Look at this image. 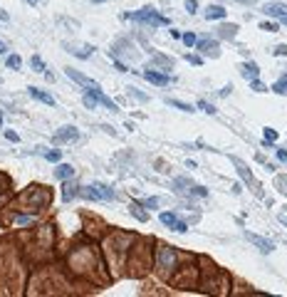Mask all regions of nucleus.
<instances>
[{
  "label": "nucleus",
  "instance_id": "1",
  "mask_svg": "<svg viewBox=\"0 0 287 297\" xmlns=\"http://www.w3.org/2000/svg\"><path fill=\"white\" fill-rule=\"evenodd\" d=\"M129 20H136V22H146V25H169V18H163V15H158V13H154L151 8H144V10H139V13H132V15H127Z\"/></svg>",
  "mask_w": 287,
  "mask_h": 297
},
{
  "label": "nucleus",
  "instance_id": "2",
  "mask_svg": "<svg viewBox=\"0 0 287 297\" xmlns=\"http://www.w3.org/2000/svg\"><path fill=\"white\" fill-rule=\"evenodd\" d=\"M156 265H158L161 270L176 268V250H171L169 245H158V248H156Z\"/></svg>",
  "mask_w": 287,
  "mask_h": 297
},
{
  "label": "nucleus",
  "instance_id": "3",
  "mask_svg": "<svg viewBox=\"0 0 287 297\" xmlns=\"http://www.w3.org/2000/svg\"><path fill=\"white\" fill-rule=\"evenodd\" d=\"M87 198H97V201H114V191L107 189L104 183H94V186H87V191H85Z\"/></svg>",
  "mask_w": 287,
  "mask_h": 297
},
{
  "label": "nucleus",
  "instance_id": "4",
  "mask_svg": "<svg viewBox=\"0 0 287 297\" xmlns=\"http://www.w3.org/2000/svg\"><path fill=\"white\" fill-rule=\"evenodd\" d=\"M263 13H267V15H272V18H277L280 22L287 25V5H285V3H267Z\"/></svg>",
  "mask_w": 287,
  "mask_h": 297
},
{
  "label": "nucleus",
  "instance_id": "5",
  "mask_svg": "<svg viewBox=\"0 0 287 297\" xmlns=\"http://www.w3.org/2000/svg\"><path fill=\"white\" fill-rule=\"evenodd\" d=\"M233 164H235V169H238V173L243 176V181H245V183H248V186H250V189H255V186H258V183H255V178H253V173H250V169H248V166H245V164H243L240 159H235V156H233Z\"/></svg>",
  "mask_w": 287,
  "mask_h": 297
},
{
  "label": "nucleus",
  "instance_id": "6",
  "mask_svg": "<svg viewBox=\"0 0 287 297\" xmlns=\"http://www.w3.org/2000/svg\"><path fill=\"white\" fill-rule=\"evenodd\" d=\"M87 94H92L97 104H102V106H107V109H111V111H116V104H114V102H111L109 97H104L99 87H92V89H87Z\"/></svg>",
  "mask_w": 287,
  "mask_h": 297
},
{
  "label": "nucleus",
  "instance_id": "7",
  "mask_svg": "<svg viewBox=\"0 0 287 297\" xmlns=\"http://www.w3.org/2000/svg\"><path fill=\"white\" fill-rule=\"evenodd\" d=\"M67 77L69 80H74V82H79L85 89H92V87H99L97 82H92L89 77H85V74H79V72H74V69H67Z\"/></svg>",
  "mask_w": 287,
  "mask_h": 297
},
{
  "label": "nucleus",
  "instance_id": "8",
  "mask_svg": "<svg viewBox=\"0 0 287 297\" xmlns=\"http://www.w3.org/2000/svg\"><path fill=\"white\" fill-rule=\"evenodd\" d=\"M245 238H248L250 243H255L263 253H272V248H275V243H270V240H265V238H260V235H255V233H245Z\"/></svg>",
  "mask_w": 287,
  "mask_h": 297
},
{
  "label": "nucleus",
  "instance_id": "9",
  "mask_svg": "<svg viewBox=\"0 0 287 297\" xmlns=\"http://www.w3.org/2000/svg\"><path fill=\"white\" fill-rule=\"evenodd\" d=\"M27 94L32 97V99H37V102H43V104H55V99L47 94V92H43V89H37V87H27Z\"/></svg>",
  "mask_w": 287,
  "mask_h": 297
},
{
  "label": "nucleus",
  "instance_id": "10",
  "mask_svg": "<svg viewBox=\"0 0 287 297\" xmlns=\"http://www.w3.org/2000/svg\"><path fill=\"white\" fill-rule=\"evenodd\" d=\"M77 136V129L74 127H65L62 131H57L55 136H52V141L55 144H65V141H69V139H74Z\"/></svg>",
  "mask_w": 287,
  "mask_h": 297
},
{
  "label": "nucleus",
  "instance_id": "11",
  "mask_svg": "<svg viewBox=\"0 0 287 297\" xmlns=\"http://www.w3.org/2000/svg\"><path fill=\"white\" fill-rule=\"evenodd\" d=\"M196 45L206 52L208 57H218V42H213V40H198Z\"/></svg>",
  "mask_w": 287,
  "mask_h": 297
},
{
  "label": "nucleus",
  "instance_id": "12",
  "mask_svg": "<svg viewBox=\"0 0 287 297\" xmlns=\"http://www.w3.org/2000/svg\"><path fill=\"white\" fill-rule=\"evenodd\" d=\"M144 77L151 82V85H158V87H163V85H169V77H166V74H161V72H144Z\"/></svg>",
  "mask_w": 287,
  "mask_h": 297
},
{
  "label": "nucleus",
  "instance_id": "13",
  "mask_svg": "<svg viewBox=\"0 0 287 297\" xmlns=\"http://www.w3.org/2000/svg\"><path fill=\"white\" fill-rule=\"evenodd\" d=\"M240 72H243V77H248L250 82H253V80H258V74H260V69H258V64H255V62H245V64L240 67Z\"/></svg>",
  "mask_w": 287,
  "mask_h": 297
},
{
  "label": "nucleus",
  "instance_id": "14",
  "mask_svg": "<svg viewBox=\"0 0 287 297\" xmlns=\"http://www.w3.org/2000/svg\"><path fill=\"white\" fill-rule=\"evenodd\" d=\"M55 176H57V178H62V181H67V178H72V176H74V169H72L69 164H60V166L55 169Z\"/></svg>",
  "mask_w": 287,
  "mask_h": 297
},
{
  "label": "nucleus",
  "instance_id": "15",
  "mask_svg": "<svg viewBox=\"0 0 287 297\" xmlns=\"http://www.w3.org/2000/svg\"><path fill=\"white\" fill-rule=\"evenodd\" d=\"M223 18H225V10L221 5H211L206 10V20H223Z\"/></svg>",
  "mask_w": 287,
  "mask_h": 297
},
{
  "label": "nucleus",
  "instance_id": "16",
  "mask_svg": "<svg viewBox=\"0 0 287 297\" xmlns=\"http://www.w3.org/2000/svg\"><path fill=\"white\" fill-rule=\"evenodd\" d=\"M92 50H94L92 45H85V47H79V50H77L74 45H67V52H72V55H77V57H89Z\"/></svg>",
  "mask_w": 287,
  "mask_h": 297
},
{
  "label": "nucleus",
  "instance_id": "17",
  "mask_svg": "<svg viewBox=\"0 0 287 297\" xmlns=\"http://www.w3.org/2000/svg\"><path fill=\"white\" fill-rule=\"evenodd\" d=\"M166 104H169V106H176V109H181V111H186V114H193V111H196V106H191V104H186V102L166 99Z\"/></svg>",
  "mask_w": 287,
  "mask_h": 297
},
{
  "label": "nucleus",
  "instance_id": "18",
  "mask_svg": "<svg viewBox=\"0 0 287 297\" xmlns=\"http://www.w3.org/2000/svg\"><path fill=\"white\" fill-rule=\"evenodd\" d=\"M62 189H65V191H62V198H65V201H72L74 193H77V186H74V183H65Z\"/></svg>",
  "mask_w": 287,
  "mask_h": 297
},
{
  "label": "nucleus",
  "instance_id": "19",
  "mask_svg": "<svg viewBox=\"0 0 287 297\" xmlns=\"http://www.w3.org/2000/svg\"><path fill=\"white\" fill-rule=\"evenodd\" d=\"M132 215H134L136 220H141V223H146V220H149V215L141 211V206H139V203H132Z\"/></svg>",
  "mask_w": 287,
  "mask_h": 297
},
{
  "label": "nucleus",
  "instance_id": "20",
  "mask_svg": "<svg viewBox=\"0 0 287 297\" xmlns=\"http://www.w3.org/2000/svg\"><path fill=\"white\" fill-rule=\"evenodd\" d=\"M277 94H287V77H282L280 82H275V87H272Z\"/></svg>",
  "mask_w": 287,
  "mask_h": 297
},
{
  "label": "nucleus",
  "instance_id": "21",
  "mask_svg": "<svg viewBox=\"0 0 287 297\" xmlns=\"http://www.w3.org/2000/svg\"><path fill=\"white\" fill-rule=\"evenodd\" d=\"M20 64H22V60H20L18 55H10V57H8V67H10V69H20Z\"/></svg>",
  "mask_w": 287,
  "mask_h": 297
},
{
  "label": "nucleus",
  "instance_id": "22",
  "mask_svg": "<svg viewBox=\"0 0 287 297\" xmlns=\"http://www.w3.org/2000/svg\"><path fill=\"white\" fill-rule=\"evenodd\" d=\"M275 141H277V131L267 127V129H265V144H275Z\"/></svg>",
  "mask_w": 287,
  "mask_h": 297
},
{
  "label": "nucleus",
  "instance_id": "23",
  "mask_svg": "<svg viewBox=\"0 0 287 297\" xmlns=\"http://www.w3.org/2000/svg\"><path fill=\"white\" fill-rule=\"evenodd\" d=\"M151 62H154V64H161V67H166V69L171 67V60H169V57H161V55H156Z\"/></svg>",
  "mask_w": 287,
  "mask_h": 297
},
{
  "label": "nucleus",
  "instance_id": "24",
  "mask_svg": "<svg viewBox=\"0 0 287 297\" xmlns=\"http://www.w3.org/2000/svg\"><path fill=\"white\" fill-rule=\"evenodd\" d=\"M13 186H10V178L5 173H0V191H10Z\"/></svg>",
  "mask_w": 287,
  "mask_h": 297
},
{
  "label": "nucleus",
  "instance_id": "25",
  "mask_svg": "<svg viewBox=\"0 0 287 297\" xmlns=\"http://www.w3.org/2000/svg\"><path fill=\"white\" fill-rule=\"evenodd\" d=\"M178 218L174 215V213H161V223H166V226H174Z\"/></svg>",
  "mask_w": 287,
  "mask_h": 297
},
{
  "label": "nucleus",
  "instance_id": "26",
  "mask_svg": "<svg viewBox=\"0 0 287 297\" xmlns=\"http://www.w3.org/2000/svg\"><path fill=\"white\" fill-rule=\"evenodd\" d=\"M45 159H47V161H52V164H57V161L62 159V154H60V148H57V151H45Z\"/></svg>",
  "mask_w": 287,
  "mask_h": 297
},
{
  "label": "nucleus",
  "instance_id": "27",
  "mask_svg": "<svg viewBox=\"0 0 287 297\" xmlns=\"http://www.w3.org/2000/svg\"><path fill=\"white\" fill-rule=\"evenodd\" d=\"M260 30H265V32H277L280 25H277V22H260Z\"/></svg>",
  "mask_w": 287,
  "mask_h": 297
},
{
  "label": "nucleus",
  "instance_id": "28",
  "mask_svg": "<svg viewBox=\"0 0 287 297\" xmlns=\"http://www.w3.org/2000/svg\"><path fill=\"white\" fill-rule=\"evenodd\" d=\"M32 67H35L37 72H45V62H43V57H37V55H35V57H32Z\"/></svg>",
  "mask_w": 287,
  "mask_h": 297
},
{
  "label": "nucleus",
  "instance_id": "29",
  "mask_svg": "<svg viewBox=\"0 0 287 297\" xmlns=\"http://www.w3.org/2000/svg\"><path fill=\"white\" fill-rule=\"evenodd\" d=\"M171 228H174L176 233H188V226H186V223H183V220H176V223H174V226H171Z\"/></svg>",
  "mask_w": 287,
  "mask_h": 297
},
{
  "label": "nucleus",
  "instance_id": "30",
  "mask_svg": "<svg viewBox=\"0 0 287 297\" xmlns=\"http://www.w3.org/2000/svg\"><path fill=\"white\" fill-rule=\"evenodd\" d=\"M129 97H134V99H139V102H146V99H149L146 94H141V92H136V87H129Z\"/></svg>",
  "mask_w": 287,
  "mask_h": 297
},
{
  "label": "nucleus",
  "instance_id": "31",
  "mask_svg": "<svg viewBox=\"0 0 287 297\" xmlns=\"http://www.w3.org/2000/svg\"><path fill=\"white\" fill-rule=\"evenodd\" d=\"M181 40H183V42H186V45H188V47H193V45H196V42H198V40H196V35H193V32H188V35H183V37H181Z\"/></svg>",
  "mask_w": 287,
  "mask_h": 297
},
{
  "label": "nucleus",
  "instance_id": "32",
  "mask_svg": "<svg viewBox=\"0 0 287 297\" xmlns=\"http://www.w3.org/2000/svg\"><path fill=\"white\" fill-rule=\"evenodd\" d=\"M186 10H188L191 15H196V10H198V0H186Z\"/></svg>",
  "mask_w": 287,
  "mask_h": 297
},
{
  "label": "nucleus",
  "instance_id": "33",
  "mask_svg": "<svg viewBox=\"0 0 287 297\" xmlns=\"http://www.w3.org/2000/svg\"><path fill=\"white\" fill-rule=\"evenodd\" d=\"M198 106H200L203 111H206V114H216V106H211L208 102H198Z\"/></svg>",
  "mask_w": 287,
  "mask_h": 297
},
{
  "label": "nucleus",
  "instance_id": "34",
  "mask_svg": "<svg viewBox=\"0 0 287 297\" xmlns=\"http://www.w3.org/2000/svg\"><path fill=\"white\" fill-rule=\"evenodd\" d=\"M144 206H149V208H158V206H161V198H156V196H154V198H146Z\"/></svg>",
  "mask_w": 287,
  "mask_h": 297
},
{
  "label": "nucleus",
  "instance_id": "35",
  "mask_svg": "<svg viewBox=\"0 0 287 297\" xmlns=\"http://www.w3.org/2000/svg\"><path fill=\"white\" fill-rule=\"evenodd\" d=\"M15 223H18V226H27V223H32V215H18Z\"/></svg>",
  "mask_w": 287,
  "mask_h": 297
},
{
  "label": "nucleus",
  "instance_id": "36",
  "mask_svg": "<svg viewBox=\"0 0 287 297\" xmlns=\"http://www.w3.org/2000/svg\"><path fill=\"white\" fill-rule=\"evenodd\" d=\"M186 60H188L191 64H196V67H198V64H203V57H198V55H186Z\"/></svg>",
  "mask_w": 287,
  "mask_h": 297
},
{
  "label": "nucleus",
  "instance_id": "37",
  "mask_svg": "<svg viewBox=\"0 0 287 297\" xmlns=\"http://www.w3.org/2000/svg\"><path fill=\"white\" fill-rule=\"evenodd\" d=\"M250 85H253V89H255V92H267V87H265V85H263L260 80H253Z\"/></svg>",
  "mask_w": 287,
  "mask_h": 297
},
{
  "label": "nucleus",
  "instance_id": "38",
  "mask_svg": "<svg viewBox=\"0 0 287 297\" xmlns=\"http://www.w3.org/2000/svg\"><path fill=\"white\" fill-rule=\"evenodd\" d=\"M191 191H193V193H198V196H203V198L208 196V189H203V186H193Z\"/></svg>",
  "mask_w": 287,
  "mask_h": 297
},
{
  "label": "nucleus",
  "instance_id": "39",
  "mask_svg": "<svg viewBox=\"0 0 287 297\" xmlns=\"http://www.w3.org/2000/svg\"><path fill=\"white\" fill-rule=\"evenodd\" d=\"M235 30H238L235 25H225V27H223V35H225V37H230V35H233Z\"/></svg>",
  "mask_w": 287,
  "mask_h": 297
},
{
  "label": "nucleus",
  "instance_id": "40",
  "mask_svg": "<svg viewBox=\"0 0 287 297\" xmlns=\"http://www.w3.org/2000/svg\"><path fill=\"white\" fill-rule=\"evenodd\" d=\"M5 139H8V141H18V134H15V131H5Z\"/></svg>",
  "mask_w": 287,
  "mask_h": 297
},
{
  "label": "nucleus",
  "instance_id": "41",
  "mask_svg": "<svg viewBox=\"0 0 287 297\" xmlns=\"http://www.w3.org/2000/svg\"><path fill=\"white\" fill-rule=\"evenodd\" d=\"M275 55H287V45H280V47H275Z\"/></svg>",
  "mask_w": 287,
  "mask_h": 297
},
{
  "label": "nucleus",
  "instance_id": "42",
  "mask_svg": "<svg viewBox=\"0 0 287 297\" xmlns=\"http://www.w3.org/2000/svg\"><path fill=\"white\" fill-rule=\"evenodd\" d=\"M277 159H280L282 164H287V151H277Z\"/></svg>",
  "mask_w": 287,
  "mask_h": 297
},
{
  "label": "nucleus",
  "instance_id": "43",
  "mask_svg": "<svg viewBox=\"0 0 287 297\" xmlns=\"http://www.w3.org/2000/svg\"><path fill=\"white\" fill-rule=\"evenodd\" d=\"M0 20H3V22H8V20H10V15H8L5 10H0Z\"/></svg>",
  "mask_w": 287,
  "mask_h": 297
},
{
  "label": "nucleus",
  "instance_id": "44",
  "mask_svg": "<svg viewBox=\"0 0 287 297\" xmlns=\"http://www.w3.org/2000/svg\"><path fill=\"white\" fill-rule=\"evenodd\" d=\"M280 223H285V226H287V215H280Z\"/></svg>",
  "mask_w": 287,
  "mask_h": 297
},
{
  "label": "nucleus",
  "instance_id": "45",
  "mask_svg": "<svg viewBox=\"0 0 287 297\" xmlns=\"http://www.w3.org/2000/svg\"><path fill=\"white\" fill-rule=\"evenodd\" d=\"M5 50H8V47H5V45H3V42H0V55H3V52H5Z\"/></svg>",
  "mask_w": 287,
  "mask_h": 297
},
{
  "label": "nucleus",
  "instance_id": "46",
  "mask_svg": "<svg viewBox=\"0 0 287 297\" xmlns=\"http://www.w3.org/2000/svg\"><path fill=\"white\" fill-rule=\"evenodd\" d=\"M27 3H30V5H37V0H27Z\"/></svg>",
  "mask_w": 287,
  "mask_h": 297
},
{
  "label": "nucleus",
  "instance_id": "47",
  "mask_svg": "<svg viewBox=\"0 0 287 297\" xmlns=\"http://www.w3.org/2000/svg\"><path fill=\"white\" fill-rule=\"evenodd\" d=\"M0 127H3V111H0Z\"/></svg>",
  "mask_w": 287,
  "mask_h": 297
},
{
  "label": "nucleus",
  "instance_id": "48",
  "mask_svg": "<svg viewBox=\"0 0 287 297\" xmlns=\"http://www.w3.org/2000/svg\"><path fill=\"white\" fill-rule=\"evenodd\" d=\"M92 3H107V0H92Z\"/></svg>",
  "mask_w": 287,
  "mask_h": 297
},
{
  "label": "nucleus",
  "instance_id": "49",
  "mask_svg": "<svg viewBox=\"0 0 287 297\" xmlns=\"http://www.w3.org/2000/svg\"><path fill=\"white\" fill-rule=\"evenodd\" d=\"M243 3H250V0H243Z\"/></svg>",
  "mask_w": 287,
  "mask_h": 297
}]
</instances>
